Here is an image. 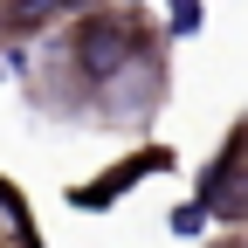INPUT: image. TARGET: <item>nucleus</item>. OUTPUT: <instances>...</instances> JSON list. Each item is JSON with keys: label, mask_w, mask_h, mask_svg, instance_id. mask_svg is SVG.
Returning a JSON list of instances; mask_svg holds the SVG:
<instances>
[{"label": "nucleus", "mask_w": 248, "mask_h": 248, "mask_svg": "<svg viewBox=\"0 0 248 248\" xmlns=\"http://www.w3.org/2000/svg\"><path fill=\"white\" fill-rule=\"evenodd\" d=\"M207 28V7L200 0H166V42H193Z\"/></svg>", "instance_id": "nucleus-6"}, {"label": "nucleus", "mask_w": 248, "mask_h": 248, "mask_svg": "<svg viewBox=\"0 0 248 248\" xmlns=\"http://www.w3.org/2000/svg\"><path fill=\"white\" fill-rule=\"evenodd\" d=\"M0 248H35V214L7 179H0Z\"/></svg>", "instance_id": "nucleus-5"}, {"label": "nucleus", "mask_w": 248, "mask_h": 248, "mask_svg": "<svg viewBox=\"0 0 248 248\" xmlns=\"http://www.w3.org/2000/svg\"><path fill=\"white\" fill-rule=\"evenodd\" d=\"M166 228H172L179 241H200V234H207V207H200V200H179V207L166 214Z\"/></svg>", "instance_id": "nucleus-7"}, {"label": "nucleus", "mask_w": 248, "mask_h": 248, "mask_svg": "<svg viewBox=\"0 0 248 248\" xmlns=\"http://www.w3.org/2000/svg\"><path fill=\"white\" fill-rule=\"evenodd\" d=\"M152 172H172V152H166V145H138L131 159L110 166L97 186H69V207H83V214H90V207H110V200H124V193H131L138 179H152Z\"/></svg>", "instance_id": "nucleus-3"}, {"label": "nucleus", "mask_w": 248, "mask_h": 248, "mask_svg": "<svg viewBox=\"0 0 248 248\" xmlns=\"http://www.w3.org/2000/svg\"><path fill=\"white\" fill-rule=\"evenodd\" d=\"M110 7V0H0V35H48V28H76L83 14Z\"/></svg>", "instance_id": "nucleus-4"}, {"label": "nucleus", "mask_w": 248, "mask_h": 248, "mask_svg": "<svg viewBox=\"0 0 248 248\" xmlns=\"http://www.w3.org/2000/svg\"><path fill=\"white\" fill-rule=\"evenodd\" d=\"M124 7H131V14H138V7H145V0H124Z\"/></svg>", "instance_id": "nucleus-9"}, {"label": "nucleus", "mask_w": 248, "mask_h": 248, "mask_svg": "<svg viewBox=\"0 0 248 248\" xmlns=\"http://www.w3.org/2000/svg\"><path fill=\"white\" fill-rule=\"evenodd\" d=\"M152 48H166V42L145 28V14H131V7H97V14H83V21L69 28V42L55 48V69L69 76V90H62L55 110H90L97 90H110V83L131 69L138 55H152Z\"/></svg>", "instance_id": "nucleus-1"}, {"label": "nucleus", "mask_w": 248, "mask_h": 248, "mask_svg": "<svg viewBox=\"0 0 248 248\" xmlns=\"http://www.w3.org/2000/svg\"><path fill=\"white\" fill-rule=\"evenodd\" d=\"M214 248H248V241H214Z\"/></svg>", "instance_id": "nucleus-8"}, {"label": "nucleus", "mask_w": 248, "mask_h": 248, "mask_svg": "<svg viewBox=\"0 0 248 248\" xmlns=\"http://www.w3.org/2000/svg\"><path fill=\"white\" fill-rule=\"evenodd\" d=\"M193 200L207 207V221L248 228V117L234 124L221 145H214V159H207L200 179H193Z\"/></svg>", "instance_id": "nucleus-2"}, {"label": "nucleus", "mask_w": 248, "mask_h": 248, "mask_svg": "<svg viewBox=\"0 0 248 248\" xmlns=\"http://www.w3.org/2000/svg\"><path fill=\"white\" fill-rule=\"evenodd\" d=\"M0 83H7V62H0Z\"/></svg>", "instance_id": "nucleus-10"}]
</instances>
